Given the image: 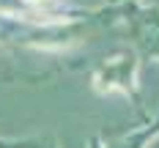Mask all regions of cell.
<instances>
[{
  "label": "cell",
  "instance_id": "1",
  "mask_svg": "<svg viewBox=\"0 0 159 148\" xmlns=\"http://www.w3.org/2000/svg\"><path fill=\"white\" fill-rule=\"evenodd\" d=\"M159 132V121L148 123V126H140V129L129 132V134H121L115 140H102V137H91V148H145V143Z\"/></svg>",
  "mask_w": 159,
  "mask_h": 148
},
{
  "label": "cell",
  "instance_id": "2",
  "mask_svg": "<svg viewBox=\"0 0 159 148\" xmlns=\"http://www.w3.org/2000/svg\"><path fill=\"white\" fill-rule=\"evenodd\" d=\"M14 148H58L52 137H33V140H11Z\"/></svg>",
  "mask_w": 159,
  "mask_h": 148
},
{
  "label": "cell",
  "instance_id": "3",
  "mask_svg": "<svg viewBox=\"0 0 159 148\" xmlns=\"http://www.w3.org/2000/svg\"><path fill=\"white\" fill-rule=\"evenodd\" d=\"M145 148H159V132L151 137V140H148V143H145Z\"/></svg>",
  "mask_w": 159,
  "mask_h": 148
},
{
  "label": "cell",
  "instance_id": "4",
  "mask_svg": "<svg viewBox=\"0 0 159 148\" xmlns=\"http://www.w3.org/2000/svg\"><path fill=\"white\" fill-rule=\"evenodd\" d=\"M0 148H14V146H11L8 140H3V137H0Z\"/></svg>",
  "mask_w": 159,
  "mask_h": 148
}]
</instances>
